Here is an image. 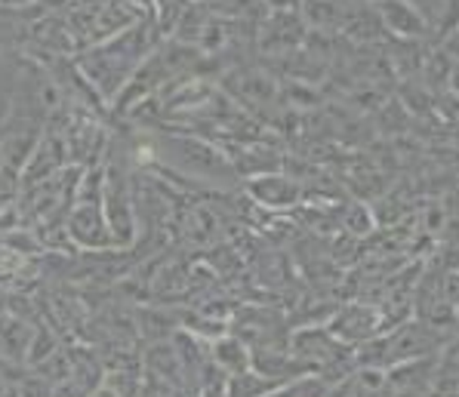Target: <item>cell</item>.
<instances>
[{
	"mask_svg": "<svg viewBox=\"0 0 459 397\" xmlns=\"http://www.w3.org/2000/svg\"><path fill=\"white\" fill-rule=\"evenodd\" d=\"M164 154L173 167L186 169V173H192V176H204V179H219L216 173L225 169V164L219 160V154L213 148H207L197 139H167Z\"/></svg>",
	"mask_w": 459,
	"mask_h": 397,
	"instance_id": "2",
	"label": "cell"
},
{
	"mask_svg": "<svg viewBox=\"0 0 459 397\" xmlns=\"http://www.w3.org/2000/svg\"><path fill=\"white\" fill-rule=\"evenodd\" d=\"M379 321H383V317L373 308H367V305H349V308H342L333 321H330L327 332L333 339H339L342 345L355 349V345L370 342V339H377L379 332H383Z\"/></svg>",
	"mask_w": 459,
	"mask_h": 397,
	"instance_id": "3",
	"label": "cell"
},
{
	"mask_svg": "<svg viewBox=\"0 0 459 397\" xmlns=\"http://www.w3.org/2000/svg\"><path fill=\"white\" fill-rule=\"evenodd\" d=\"M447 349V336H441L429 324L407 321L401 327L379 332L377 339L358 345L355 349V367L358 370H392L398 364L432 358Z\"/></svg>",
	"mask_w": 459,
	"mask_h": 397,
	"instance_id": "1",
	"label": "cell"
},
{
	"mask_svg": "<svg viewBox=\"0 0 459 397\" xmlns=\"http://www.w3.org/2000/svg\"><path fill=\"white\" fill-rule=\"evenodd\" d=\"M250 191L268 207H290V203L299 201V188L284 176H263V179L253 182Z\"/></svg>",
	"mask_w": 459,
	"mask_h": 397,
	"instance_id": "5",
	"label": "cell"
},
{
	"mask_svg": "<svg viewBox=\"0 0 459 397\" xmlns=\"http://www.w3.org/2000/svg\"><path fill=\"white\" fill-rule=\"evenodd\" d=\"M72 234L77 244L83 246H105L111 244L108 237V222L102 219V210L96 203H87V207H77L72 216Z\"/></svg>",
	"mask_w": 459,
	"mask_h": 397,
	"instance_id": "4",
	"label": "cell"
},
{
	"mask_svg": "<svg viewBox=\"0 0 459 397\" xmlns=\"http://www.w3.org/2000/svg\"><path fill=\"white\" fill-rule=\"evenodd\" d=\"M213 360L219 370H225L229 375H238L244 370H250V349L241 339H219L213 349Z\"/></svg>",
	"mask_w": 459,
	"mask_h": 397,
	"instance_id": "6",
	"label": "cell"
}]
</instances>
